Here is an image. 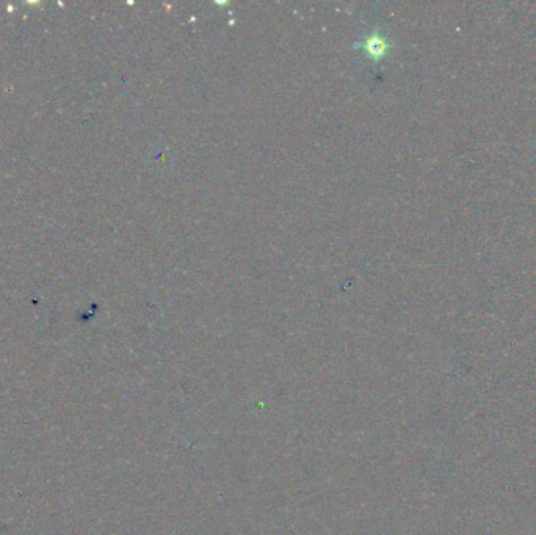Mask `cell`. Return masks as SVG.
<instances>
[{
  "instance_id": "obj_1",
  "label": "cell",
  "mask_w": 536,
  "mask_h": 535,
  "mask_svg": "<svg viewBox=\"0 0 536 535\" xmlns=\"http://www.w3.org/2000/svg\"><path fill=\"white\" fill-rule=\"evenodd\" d=\"M358 46L359 48H363L367 57H370L372 60L383 59L384 54L388 52V43H386V40L381 35H370L363 43H359Z\"/></svg>"
}]
</instances>
